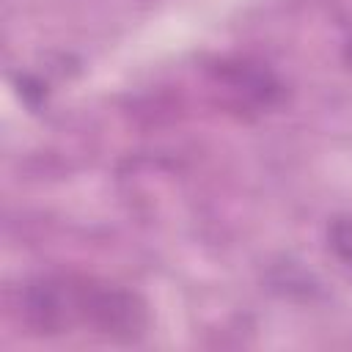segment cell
Segmentation results:
<instances>
[{"label": "cell", "instance_id": "3", "mask_svg": "<svg viewBox=\"0 0 352 352\" xmlns=\"http://www.w3.org/2000/svg\"><path fill=\"white\" fill-rule=\"evenodd\" d=\"M349 63H352V41H349Z\"/></svg>", "mask_w": 352, "mask_h": 352}, {"label": "cell", "instance_id": "1", "mask_svg": "<svg viewBox=\"0 0 352 352\" xmlns=\"http://www.w3.org/2000/svg\"><path fill=\"white\" fill-rule=\"evenodd\" d=\"M22 314L25 322L44 336L82 324L104 338L132 341L146 327V311L135 294L63 275L30 280L22 292Z\"/></svg>", "mask_w": 352, "mask_h": 352}, {"label": "cell", "instance_id": "2", "mask_svg": "<svg viewBox=\"0 0 352 352\" xmlns=\"http://www.w3.org/2000/svg\"><path fill=\"white\" fill-rule=\"evenodd\" d=\"M220 82L236 99H248V102H253L258 107H270L278 99V94H280L278 80L264 66H258V63L253 66L248 60L223 63L220 66Z\"/></svg>", "mask_w": 352, "mask_h": 352}]
</instances>
